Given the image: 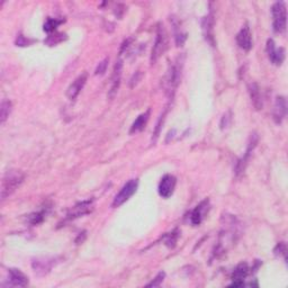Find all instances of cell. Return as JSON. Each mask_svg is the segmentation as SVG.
Wrapping results in <instances>:
<instances>
[{
    "instance_id": "cell-1",
    "label": "cell",
    "mask_w": 288,
    "mask_h": 288,
    "mask_svg": "<svg viewBox=\"0 0 288 288\" xmlns=\"http://www.w3.org/2000/svg\"><path fill=\"white\" fill-rule=\"evenodd\" d=\"M25 179V175L19 170H8L3 176L1 185V199H6L10 196Z\"/></svg>"
},
{
    "instance_id": "cell-2",
    "label": "cell",
    "mask_w": 288,
    "mask_h": 288,
    "mask_svg": "<svg viewBox=\"0 0 288 288\" xmlns=\"http://www.w3.org/2000/svg\"><path fill=\"white\" fill-rule=\"evenodd\" d=\"M182 69H183V60L177 58L176 62L170 67L169 72L167 75V81H166V89L169 96L173 98L174 94L177 89L178 85L180 83V78H182Z\"/></svg>"
},
{
    "instance_id": "cell-3",
    "label": "cell",
    "mask_w": 288,
    "mask_h": 288,
    "mask_svg": "<svg viewBox=\"0 0 288 288\" xmlns=\"http://www.w3.org/2000/svg\"><path fill=\"white\" fill-rule=\"evenodd\" d=\"M273 14V27L276 33H284L287 25V11L285 2L278 1L274 3L272 8Z\"/></svg>"
},
{
    "instance_id": "cell-4",
    "label": "cell",
    "mask_w": 288,
    "mask_h": 288,
    "mask_svg": "<svg viewBox=\"0 0 288 288\" xmlns=\"http://www.w3.org/2000/svg\"><path fill=\"white\" fill-rule=\"evenodd\" d=\"M168 49V34L166 32V28L163 27V25H159L156 42H154L152 54H151V63H156L159 58L166 53Z\"/></svg>"
},
{
    "instance_id": "cell-5",
    "label": "cell",
    "mask_w": 288,
    "mask_h": 288,
    "mask_svg": "<svg viewBox=\"0 0 288 288\" xmlns=\"http://www.w3.org/2000/svg\"><path fill=\"white\" fill-rule=\"evenodd\" d=\"M137 187H139V180L137 179L128 180V182L122 187L118 194L115 196V198L113 200V207H119V206L123 205L125 201L130 199L131 197L135 194Z\"/></svg>"
},
{
    "instance_id": "cell-6",
    "label": "cell",
    "mask_w": 288,
    "mask_h": 288,
    "mask_svg": "<svg viewBox=\"0 0 288 288\" xmlns=\"http://www.w3.org/2000/svg\"><path fill=\"white\" fill-rule=\"evenodd\" d=\"M57 265V258L41 257L34 259L32 262V267L38 276H45L49 274L54 266Z\"/></svg>"
},
{
    "instance_id": "cell-7",
    "label": "cell",
    "mask_w": 288,
    "mask_h": 288,
    "mask_svg": "<svg viewBox=\"0 0 288 288\" xmlns=\"http://www.w3.org/2000/svg\"><path fill=\"white\" fill-rule=\"evenodd\" d=\"M176 184H177V179L173 175H166L163 176L160 184H159L158 192L162 198H169L170 196H173Z\"/></svg>"
},
{
    "instance_id": "cell-8",
    "label": "cell",
    "mask_w": 288,
    "mask_h": 288,
    "mask_svg": "<svg viewBox=\"0 0 288 288\" xmlns=\"http://www.w3.org/2000/svg\"><path fill=\"white\" fill-rule=\"evenodd\" d=\"M93 208H94V200L81 201V203L77 204L69 210L67 214V220H75V218H78L84 216L86 214L92 213Z\"/></svg>"
},
{
    "instance_id": "cell-9",
    "label": "cell",
    "mask_w": 288,
    "mask_h": 288,
    "mask_svg": "<svg viewBox=\"0 0 288 288\" xmlns=\"http://www.w3.org/2000/svg\"><path fill=\"white\" fill-rule=\"evenodd\" d=\"M267 53L269 60L275 66H282L286 57L285 49H283V47L278 49V47H276L274 40H268L267 42Z\"/></svg>"
},
{
    "instance_id": "cell-10",
    "label": "cell",
    "mask_w": 288,
    "mask_h": 288,
    "mask_svg": "<svg viewBox=\"0 0 288 288\" xmlns=\"http://www.w3.org/2000/svg\"><path fill=\"white\" fill-rule=\"evenodd\" d=\"M122 71H123V62H122V60H118V61L115 64L113 76H111V85H110V89L108 92L109 99H113V98L115 97V95L118 92L119 86H121Z\"/></svg>"
},
{
    "instance_id": "cell-11",
    "label": "cell",
    "mask_w": 288,
    "mask_h": 288,
    "mask_svg": "<svg viewBox=\"0 0 288 288\" xmlns=\"http://www.w3.org/2000/svg\"><path fill=\"white\" fill-rule=\"evenodd\" d=\"M209 210V200L205 199L196 206L191 214V222L194 225H199Z\"/></svg>"
},
{
    "instance_id": "cell-12",
    "label": "cell",
    "mask_w": 288,
    "mask_h": 288,
    "mask_svg": "<svg viewBox=\"0 0 288 288\" xmlns=\"http://www.w3.org/2000/svg\"><path fill=\"white\" fill-rule=\"evenodd\" d=\"M87 78H88V75L86 74V72H84L83 75H80L78 78L74 81V83L69 86L68 92H67V96L69 99L75 100L76 98L79 96L80 92L84 89L86 83H87Z\"/></svg>"
},
{
    "instance_id": "cell-13",
    "label": "cell",
    "mask_w": 288,
    "mask_h": 288,
    "mask_svg": "<svg viewBox=\"0 0 288 288\" xmlns=\"http://www.w3.org/2000/svg\"><path fill=\"white\" fill-rule=\"evenodd\" d=\"M8 286L25 287L28 285V278L19 269H8Z\"/></svg>"
},
{
    "instance_id": "cell-14",
    "label": "cell",
    "mask_w": 288,
    "mask_h": 288,
    "mask_svg": "<svg viewBox=\"0 0 288 288\" xmlns=\"http://www.w3.org/2000/svg\"><path fill=\"white\" fill-rule=\"evenodd\" d=\"M248 274H249L248 264H246V262H241V264H239L234 269L233 274H232V281H233V283L231 284V286H233V287L244 286L243 279L248 276Z\"/></svg>"
},
{
    "instance_id": "cell-15",
    "label": "cell",
    "mask_w": 288,
    "mask_h": 288,
    "mask_svg": "<svg viewBox=\"0 0 288 288\" xmlns=\"http://www.w3.org/2000/svg\"><path fill=\"white\" fill-rule=\"evenodd\" d=\"M286 113H287V104H286L285 97L278 96L276 98V101H275L274 111H273L274 121L277 124H281L284 121V118H285Z\"/></svg>"
},
{
    "instance_id": "cell-16",
    "label": "cell",
    "mask_w": 288,
    "mask_h": 288,
    "mask_svg": "<svg viewBox=\"0 0 288 288\" xmlns=\"http://www.w3.org/2000/svg\"><path fill=\"white\" fill-rule=\"evenodd\" d=\"M257 143H258V136H257L256 133H253V134H251V136H250V140H249V144H248L246 154H244V157L242 158V160H240L238 162V166H236V174H238V175L243 173L244 169H246V166H247V163H248L249 157H250V154L252 153L253 149L256 148Z\"/></svg>"
},
{
    "instance_id": "cell-17",
    "label": "cell",
    "mask_w": 288,
    "mask_h": 288,
    "mask_svg": "<svg viewBox=\"0 0 288 288\" xmlns=\"http://www.w3.org/2000/svg\"><path fill=\"white\" fill-rule=\"evenodd\" d=\"M236 42H238V45L241 47L244 51H250L252 47V36L250 28H249L248 25H246L241 31L239 32L238 35H236Z\"/></svg>"
},
{
    "instance_id": "cell-18",
    "label": "cell",
    "mask_w": 288,
    "mask_h": 288,
    "mask_svg": "<svg viewBox=\"0 0 288 288\" xmlns=\"http://www.w3.org/2000/svg\"><path fill=\"white\" fill-rule=\"evenodd\" d=\"M249 93H250L253 107H255L257 110L262 109V106H264V104H262V97H261L259 86H258L256 83L251 84L250 86H249Z\"/></svg>"
},
{
    "instance_id": "cell-19",
    "label": "cell",
    "mask_w": 288,
    "mask_h": 288,
    "mask_svg": "<svg viewBox=\"0 0 288 288\" xmlns=\"http://www.w3.org/2000/svg\"><path fill=\"white\" fill-rule=\"evenodd\" d=\"M149 117H150V109H148L147 111H145V113L141 114L139 117L135 119V122L133 123L132 126H131L130 134H134V133L143 131L145 125H147V123L149 121Z\"/></svg>"
},
{
    "instance_id": "cell-20",
    "label": "cell",
    "mask_w": 288,
    "mask_h": 288,
    "mask_svg": "<svg viewBox=\"0 0 288 288\" xmlns=\"http://www.w3.org/2000/svg\"><path fill=\"white\" fill-rule=\"evenodd\" d=\"M11 102L9 100H2L1 106H0V119L1 123H5L8 116H9L11 111Z\"/></svg>"
},
{
    "instance_id": "cell-21",
    "label": "cell",
    "mask_w": 288,
    "mask_h": 288,
    "mask_svg": "<svg viewBox=\"0 0 288 288\" xmlns=\"http://www.w3.org/2000/svg\"><path fill=\"white\" fill-rule=\"evenodd\" d=\"M213 19H212V17H209L207 16L206 18L204 19V23H203V29H204V33H205V37H206V40L207 38H210V37H213L212 35V31H213Z\"/></svg>"
},
{
    "instance_id": "cell-22",
    "label": "cell",
    "mask_w": 288,
    "mask_h": 288,
    "mask_svg": "<svg viewBox=\"0 0 288 288\" xmlns=\"http://www.w3.org/2000/svg\"><path fill=\"white\" fill-rule=\"evenodd\" d=\"M63 20H58L55 18H49L46 20V23L44 24V31L46 33H51L55 31V28H57L60 24H62Z\"/></svg>"
},
{
    "instance_id": "cell-23",
    "label": "cell",
    "mask_w": 288,
    "mask_h": 288,
    "mask_svg": "<svg viewBox=\"0 0 288 288\" xmlns=\"http://www.w3.org/2000/svg\"><path fill=\"white\" fill-rule=\"evenodd\" d=\"M45 214H46L45 210H41V212L33 213V214H31L28 216V222L31 223V224H33V225L38 224V223H41L43 220H44Z\"/></svg>"
},
{
    "instance_id": "cell-24",
    "label": "cell",
    "mask_w": 288,
    "mask_h": 288,
    "mask_svg": "<svg viewBox=\"0 0 288 288\" xmlns=\"http://www.w3.org/2000/svg\"><path fill=\"white\" fill-rule=\"evenodd\" d=\"M165 277H166V274L163 273V272H161V273H159L158 275H157V277L153 279V281L150 283V284H148V287H159L162 284V282H163V279H165Z\"/></svg>"
},
{
    "instance_id": "cell-25",
    "label": "cell",
    "mask_w": 288,
    "mask_h": 288,
    "mask_svg": "<svg viewBox=\"0 0 288 288\" xmlns=\"http://www.w3.org/2000/svg\"><path fill=\"white\" fill-rule=\"evenodd\" d=\"M107 66H108V59H105L104 61H101L99 64H98V67L96 69V71H95V75H99L102 76L106 72V69Z\"/></svg>"
}]
</instances>
